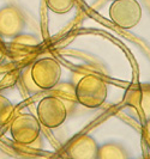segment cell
<instances>
[{"instance_id": "obj_9", "label": "cell", "mask_w": 150, "mask_h": 159, "mask_svg": "<svg viewBox=\"0 0 150 159\" xmlns=\"http://www.w3.org/2000/svg\"><path fill=\"white\" fill-rule=\"evenodd\" d=\"M99 145L89 134L76 136L65 148V154L72 159H97Z\"/></svg>"}, {"instance_id": "obj_8", "label": "cell", "mask_w": 150, "mask_h": 159, "mask_svg": "<svg viewBox=\"0 0 150 159\" xmlns=\"http://www.w3.org/2000/svg\"><path fill=\"white\" fill-rule=\"evenodd\" d=\"M125 104L133 109L143 121L150 119V84H142L128 90L125 97Z\"/></svg>"}, {"instance_id": "obj_12", "label": "cell", "mask_w": 150, "mask_h": 159, "mask_svg": "<svg viewBox=\"0 0 150 159\" xmlns=\"http://www.w3.org/2000/svg\"><path fill=\"white\" fill-rule=\"evenodd\" d=\"M46 6L52 12L58 15H64L70 12L75 7L76 0H45Z\"/></svg>"}, {"instance_id": "obj_11", "label": "cell", "mask_w": 150, "mask_h": 159, "mask_svg": "<svg viewBox=\"0 0 150 159\" xmlns=\"http://www.w3.org/2000/svg\"><path fill=\"white\" fill-rule=\"evenodd\" d=\"M125 148L118 143H106L99 146L97 159H126Z\"/></svg>"}, {"instance_id": "obj_2", "label": "cell", "mask_w": 150, "mask_h": 159, "mask_svg": "<svg viewBox=\"0 0 150 159\" xmlns=\"http://www.w3.org/2000/svg\"><path fill=\"white\" fill-rule=\"evenodd\" d=\"M12 140L21 146H30L41 136V123L30 112H22L10 123Z\"/></svg>"}, {"instance_id": "obj_1", "label": "cell", "mask_w": 150, "mask_h": 159, "mask_svg": "<svg viewBox=\"0 0 150 159\" xmlns=\"http://www.w3.org/2000/svg\"><path fill=\"white\" fill-rule=\"evenodd\" d=\"M76 96L77 102L83 107L96 109L106 102L108 85L96 74H85L76 83Z\"/></svg>"}, {"instance_id": "obj_15", "label": "cell", "mask_w": 150, "mask_h": 159, "mask_svg": "<svg viewBox=\"0 0 150 159\" xmlns=\"http://www.w3.org/2000/svg\"><path fill=\"white\" fill-rule=\"evenodd\" d=\"M17 78H19V73L11 65H0V85H11Z\"/></svg>"}, {"instance_id": "obj_17", "label": "cell", "mask_w": 150, "mask_h": 159, "mask_svg": "<svg viewBox=\"0 0 150 159\" xmlns=\"http://www.w3.org/2000/svg\"><path fill=\"white\" fill-rule=\"evenodd\" d=\"M6 56H7V48L4 46V43L1 42V39H0V65L5 62Z\"/></svg>"}, {"instance_id": "obj_10", "label": "cell", "mask_w": 150, "mask_h": 159, "mask_svg": "<svg viewBox=\"0 0 150 159\" xmlns=\"http://www.w3.org/2000/svg\"><path fill=\"white\" fill-rule=\"evenodd\" d=\"M51 95L56 96L58 98H60L63 101L66 108H67V111L71 112L77 102V96H76V84H72V83H67V81H64V83H58L56 86L49 90Z\"/></svg>"}, {"instance_id": "obj_6", "label": "cell", "mask_w": 150, "mask_h": 159, "mask_svg": "<svg viewBox=\"0 0 150 159\" xmlns=\"http://www.w3.org/2000/svg\"><path fill=\"white\" fill-rule=\"evenodd\" d=\"M25 28V18L15 5H6L0 8V39L12 40L22 34Z\"/></svg>"}, {"instance_id": "obj_7", "label": "cell", "mask_w": 150, "mask_h": 159, "mask_svg": "<svg viewBox=\"0 0 150 159\" xmlns=\"http://www.w3.org/2000/svg\"><path fill=\"white\" fill-rule=\"evenodd\" d=\"M41 41L31 34H19L12 40H10L7 46V53L12 56L16 62H22L29 60L36 54Z\"/></svg>"}, {"instance_id": "obj_3", "label": "cell", "mask_w": 150, "mask_h": 159, "mask_svg": "<svg viewBox=\"0 0 150 159\" xmlns=\"http://www.w3.org/2000/svg\"><path fill=\"white\" fill-rule=\"evenodd\" d=\"M36 114L41 126L49 129L60 127L67 119V108L60 98L49 95L43 97L37 104Z\"/></svg>"}, {"instance_id": "obj_16", "label": "cell", "mask_w": 150, "mask_h": 159, "mask_svg": "<svg viewBox=\"0 0 150 159\" xmlns=\"http://www.w3.org/2000/svg\"><path fill=\"white\" fill-rule=\"evenodd\" d=\"M143 138L148 146H150V119L144 121V127H143Z\"/></svg>"}, {"instance_id": "obj_4", "label": "cell", "mask_w": 150, "mask_h": 159, "mask_svg": "<svg viewBox=\"0 0 150 159\" xmlns=\"http://www.w3.org/2000/svg\"><path fill=\"white\" fill-rule=\"evenodd\" d=\"M142 15V6L137 0H114L109 6L111 20L125 30L137 26Z\"/></svg>"}, {"instance_id": "obj_13", "label": "cell", "mask_w": 150, "mask_h": 159, "mask_svg": "<svg viewBox=\"0 0 150 159\" xmlns=\"http://www.w3.org/2000/svg\"><path fill=\"white\" fill-rule=\"evenodd\" d=\"M19 80H21V84L23 85L24 90H25L28 93H30V95H35V93H40V92H42V90L36 85V83H35L34 79H32L30 67H27V68H24L23 71L21 72Z\"/></svg>"}, {"instance_id": "obj_5", "label": "cell", "mask_w": 150, "mask_h": 159, "mask_svg": "<svg viewBox=\"0 0 150 159\" xmlns=\"http://www.w3.org/2000/svg\"><path fill=\"white\" fill-rule=\"evenodd\" d=\"M30 71L34 81L42 91H49L61 79V65L53 57H42L32 62Z\"/></svg>"}, {"instance_id": "obj_14", "label": "cell", "mask_w": 150, "mask_h": 159, "mask_svg": "<svg viewBox=\"0 0 150 159\" xmlns=\"http://www.w3.org/2000/svg\"><path fill=\"white\" fill-rule=\"evenodd\" d=\"M15 111V105L7 97L0 93V127L5 126Z\"/></svg>"}]
</instances>
